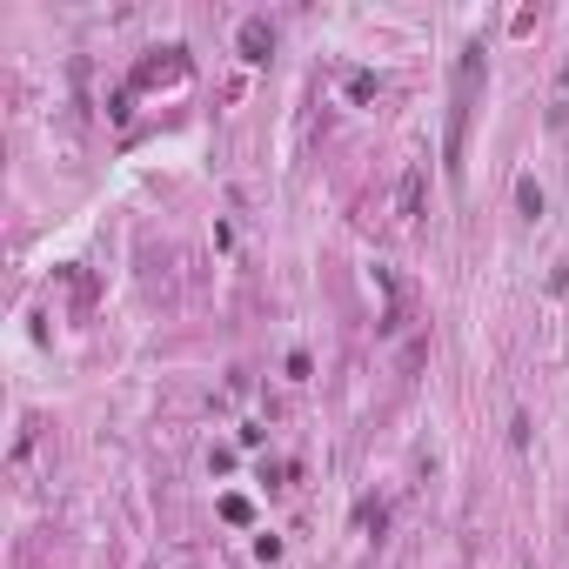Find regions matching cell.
Segmentation results:
<instances>
[{"label": "cell", "mask_w": 569, "mask_h": 569, "mask_svg": "<svg viewBox=\"0 0 569 569\" xmlns=\"http://www.w3.org/2000/svg\"><path fill=\"white\" fill-rule=\"evenodd\" d=\"M416 208H422V168H409V175H402V215L416 221Z\"/></svg>", "instance_id": "cell-3"}, {"label": "cell", "mask_w": 569, "mask_h": 569, "mask_svg": "<svg viewBox=\"0 0 569 569\" xmlns=\"http://www.w3.org/2000/svg\"><path fill=\"white\" fill-rule=\"evenodd\" d=\"M268 47H275V27L268 21H241V54H248V61H262Z\"/></svg>", "instance_id": "cell-2"}, {"label": "cell", "mask_w": 569, "mask_h": 569, "mask_svg": "<svg viewBox=\"0 0 569 569\" xmlns=\"http://www.w3.org/2000/svg\"><path fill=\"white\" fill-rule=\"evenodd\" d=\"M476 88H482V47H462L456 61V88H449V175H462V141H469V114H476Z\"/></svg>", "instance_id": "cell-1"}]
</instances>
